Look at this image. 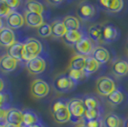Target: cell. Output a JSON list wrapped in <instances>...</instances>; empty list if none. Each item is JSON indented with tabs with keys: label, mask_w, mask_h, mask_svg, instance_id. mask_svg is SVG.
<instances>
[{
	"label": "cell",
	"mask_w": 128,
	"mask_h": 127,
	"mask_svg": "<svg viewBox=\"0 0 128 127\" xmlns=\"http://www.w3.org/2000/svg\"><path fill=\"white\" fill-rule=\"evenodd\" d=\"M67 31H78L80 30V21L74 16H66L62 19Z\"/></svg>",
	"instance_id": "d4e9b609"
},
{
	"label": "cell",
	"mask_w": 128,
	"mask_h": 127,
	"mask_svg": "<svg viewBox=\"0 0 128 127\" xmlns=\"http://www.w3.org/2000/svg\"><path fill=\"white\" fill-rule=\"evenodd\" d=\"M82 100L84 102L86 110H100V104L95 96H86Z\"/></svg>",
	"instance_id": "4dcf8cb0"
},
{
	"label": "cell",
	"mask_w": 128,
	"mask_h": 127,
	"mask_svg": "<svg viewBox=\"0 0 128 127\" xmlns=\"http://www.w3.org/2000/svg\"><path fill=\"white\" fill-rule=\"evenodd\" d=\"M52 28V36L56 38H63V36L67 32V29L64 25L62 20L56 19L50 23Z\"/></svg>",
	"instance_id": "7402d4cb"
},
{
	"label": "cell",
	"mask_w": 128,
	"mask_h": 127,
	"mask_svg": "<svg viewBox=\"0 0 128 127\" xmlns=\"http://www.w3.org/2000/svg\"><path fill=\"white\" fill-rule=\"evenodd\" d=\"M92 56L95 58L100 64L107 63L111 58L110 52L105 47H102V46H96V49L93 52Z\"/></svg>",
	"instance_id": "44dd1931"
},
{
	"label": "cell",
	"mask_w": 128,
	"mask_h": 127,
	"mask_svg": "<svg viewBox=\"0 0 128 127\" xmlns=\"http://www.w3.org/2000/svg\"><path fill=\"white\" fill-rule=\"evenodd\" d=\"M67 76L70 78V80L74 81L76 84H78V82L82 81L86 78V74L84 71H78V70L74 69H68L67 70Z\"/></svg>",
	"instance_id": "f546056e"
},
{
	"label": "cell",
	"mask_w": 128,
	"mask_h": 127,
	"mask_svg": "<svg viewBox=\"0 0 128 127\" xmlns=\"http://www.w3.org/2000/svg\"><path fill=\"white\" fill-rule=\"evenodd\" d=\"M29 127H43V125L41 122H39V123H36L34 125H32V126H29Z\"/></svg>",
	"instance_id": "60d3db41"
},
{
	"label": "cell",
	"mask_w": 128,
	"mask_h": 127,
	"mask_svg": "<svg viewBox=\"0 0 128 127\" xmlns=\"http://www.w3.org/2000/svg\"><path fill=\"white\" fill-rule=\"evenodd\" d=\"M76 12L80 19L87 21V20H91L93 17H95L96 10L93 4H91L89 2H82L78 6Z\"/></svg>",
	"instance_id": "30bf717a"
},
{
	"label": "cell",
	"mask_w": 128,
	"mask_h": 127,
	"mask_svg": "<svg viewBox=\"0 0 128 127\" xmlns=\"http://www.w3.org/2000/svg\"><path fill=\"white\" fill-rule=\"evenodd\" d=\"M9 100L8 98V95L5 94V93H0V104L1 105L6 106V102Z\"/></svg>",
	"instance_id": "74e56055"
},
{
	"label": "cell",
	"mask_w": 128,
	"mask_h": 127,
	"mask_svg": "<svg viewBox=\"0 0 128 127\" xmlns=\"http://www.w3.org/2000/svg\"><path fill=\"white\" fill-rule=\"evenodd\" d=\"M76 127H88V126H87L86 122H85V123H84V122H81V123H78V124Z\"/></svg>",
	"instance_id": "ab89813d"
},
{
	"label": "cell",
	"mask_w": 128,
	"mask_h": 127,
	"mask_svg": "<svg viewBox=\"0 0 128 127\" xmlns=\"http://www.w3.org/2000/svg\"><path fill=\"white\" fill-rule=\"evenodd\" d=\"M76 85L74 81L70 80L67 74H59L54 80V87L59 93H68L74 89Z\"/></svg>",
	"instance_id": "8992f818"
},
{
	"label": "cell",
	"mask_w": 128,
	"mask_h": 127,
	"mask_svg": "<svg viewBox=\"0 0 128 127\" xmlns=\"http://www.w3.org/2000/svg\"><path fill=\"white\" fill-rule=\"evenodd\" d=\"M67 106L72 116V120H78L80 118H83L85 114L86 108L82 98H73L70 100L67 101Z\"/></svg>",
	"instance_id": "3957f363"
},
{
	"label": "cell",
	"mask_w": 128,
	"mask_h": 127,
	"mask_svg": "<svg viewBox=\"0 0 128 127\" xmlns=\"http://www.w3.org/2000/svg\"><path fill=\"white\" fill-rule=\"evenodd\" d=\"M100 5L107 12H120L122 10L124 3H123L122 0H112V1L102 0V1H100Z\"/></svg>",
	"instance_id": "ffe728a7"
},
{
	"label": "cell",
	"mask_w": 128,
	"mask_h": 127,
	"mask_svg": "<svg viewBox=\"0 0 128 127\" xmlns=\"http://www.w3.org/2000/svg\"><path fill=\"white\" fill-rule=\"evenodd\" d=\"M52 116L54 120L59 124L67 123L72 120V116L67 106V102L63 100H56L53 103L51 107Z\"/></svg>",
	"instance_id": "6da1fadb"
},
{
	"label": "cell",
	"mask_w": 128,
	"mask_h": 127,
	"mask_svg": "<svg viewBox=\"0 0 128 127\" xmlns=\"http://www.w3.org/2000/svg\"><path fill=\"white\" fill-rule=\"evenodd\" d=\"M100 118H102V112H100V110H86L84 116H83V120L86 122L100 120Z\"/></svg>",
	"instance_id": "1f68e13d"
},
{
	"label": "cell",
	"mask_w": 128,
	"mask_h": 127,
	"mask_svg": "<svg viewBox=\"0 0 128 127\" xmlns=\"http://www.w3.org/2000/svg\"><path fill=\"white\" fill-rule=\"evenodd\" d=\"M86 63V56H80V54H75L70 60L68 69L78 70V71H83L85 67Z\"/></svg>",
	"instance_id": "cb8c5ba5"
},
{
	"label": "cell",
	"mask_w": 128,
	"mask_h": 127,
	"mask_svg": "<svg viewBox=\"0 0 128 127\" xmlns=\"http://www.w3.org/2000/svg\"><path fill=\"white\" fill-rule=\"evenodd\" d=\"M84 32L82 31H67L66 34L63 36V41L66 45L75 47L78 43L84 37Z\"/></svg>",
	"instance_id": "2e32d148"
},
{
	"label": "cell",
	"mask_w": 128,
	"mask_h": 127,
	"mask_svg": "<svg viewBox=\"0 0 128 127\" xmlns=\"http://www.w3.org/2000/svg\"><path fill=\"white\" fill-rule=\"evenodd\" d=\"M4 107H6V106H4V105H1V104H0V109H2V108H4Z\"/></svg>",
	"instance_id": "bcb514c9"
},
{
	"label": "cell",
	"mask_w": 128,
	"mask_h": 127,
	"mask_svg": "<svg viewBox=\"0 0 128 127\" xmlns=\"http://www.w3.org/2000/svg\"><path fill=\"white\" fill-rule=\"evenodd\" d=\"M113 74L117 76H125L128 74V62L124 59L118 58L112 64Z\"/></svg>",
	"instance_id": "d6986e66"
},
{
	"label": "cell",
	"mask_w": 128,
	"mask_h": 127,
	"mask_svg": "<svg viewBox=\"0 0 128 127\" xmlns=\"http://www.w3.org/2000/svg\"><path fill=\"white\" fill-rule=\"evenodd\" d=\"M124 127H128V120H126L124 122Z\"/></svg>",
	"instance_id": "ee69618b"
},
{
	"label": "cell",
	"mask_w": 128,
	"mask_h": 127,
	"mask_svg": "<svg viewBox=\"0 0 128 127\" xmlns=\"http://www.w3.org/2000/svg\"><path fill=\"white\" fill-rule=\"evenodd\" d=\"M25 24V18L20 12L12 11L7 17V25L8 28L12 30H18Z\"/></svg>",
	"instance_id": "7c38bea8"
},
{
	"label": "cell",
	"mask_w": 128,
	"mask_h": 127,
	"mask_svg": "<svg viewBox=\"0 0 128 127\" xmlns=\"http://www.w3.org/2000/svg\"><path fill=\"white\" fill-rule=\"evenodd\" d=\"M103 120V127H122V120L116 114L109 113L104 116Z\"/></svg>",
	"instance_id": "484cf974"
},
{
	"label": "cell",
	"mask_w": 128,
	"mask_h": 127,
	"mask_svg": "<svg viewBox=\"0 0 128 127\" xmlns=\"http://www.w3.org/2000/svg\"><path fill=\"white\" fill-rule=\"evenodd\" d=\"M88 127H103V120L102 118L96 120H91V122H86Z\"/></svg>",
	"instance_id": "e575fe53"
},
{
	"label": "cell",
	"mask_w": 128,
	"mask_h": 127,
	"mask_svg": "<svg viewBox=\"0 0 128 127\" xmlns=\"http://www.w3.org/2000/svg\"><path fill=\"white\" fill-rule=\"evenodd\" d=\"M38 34L41 37H49L52 36V28L51 24L49 23H43L41 26L38 29Z\"/></svg>",
	"instance_id": "d6a6232c"
},
{
	"label": "cell",
	"mask_w": 128,
	"mask_h": 127,
	"mask_svg": "<svg viewBox=\"0 0 128 127\" xmlns=\"http://www.w3.org/2000/svg\"><path fill=\"white\" fill-rule=\"evenodd\" d=\"M24 18H25V23L27 26L31 28H39L44 22V17L42 14H34V12H25L24 14Z\"/></svg>",
	"instance_id": "9a60e30c"
},
{
	"label": "cell",
	"mask_w": 128,
	"mask_h": 127,
	"mask_svg": "<svg viewBox=\"0 0 128 127\" xmlns=\"http://www.w3.org/2000/svg\"><path fill=\"white\" fill-rule=\"evenodd\" d=\"M4 28V24H3V20H2V18H0V31L2 30Z\"/></svg>",
	"instance_id": "b9f144b4"
},
{
	"label": "cell",
	"mask_w": 128,
	"mask_h": 127,
	"mask_svg": "<svg viewBox=\"0 0 128 127\" xmlns=\"http://www.w3.org/2000/svg\"><path fill=\"white\" fill-rule=\"evenodd\" d=\"M107 100L112 105H120L124 100V95H123V93L120 89H117V90L114 91L112 94H110L107 96Z\"/></svg>",
	"instance_id": "f1b7e54d"
},
{
	"label": "cell",
	"mask_w": 128,
	"mask_h": 127,
	"mask_svg": "<svg viewBox=\"0 0 128 127\" xmlns=\"http://www.w3.org/2000/svg\"><path fill=\"white\" fill-rule=\"evenodd\" d=\"M49 3H50V4H54V5H58V4H60V3H61V1H56V2L54 1V2H49Z\"/></svg>",
	"instance_id": "7bdbcfd3"
},
{
	"label": "cell",
	"mask_w": 128,
	"mask_h": 127,
	"mask_svg": "<svg viewBox=\"0 0 128 127\" xmlns=\"http://www.w3.org/2000/svg\"><path fill=\"white\" fill-rule=\"evenodd\" d=\"M6 1H7L8 5L10 6V8L12 11H14L16 8H18L20 6V4H21V2L18 1V0H6Z\"/></svg>",
	"instance_id": "d590c367"
},
{
	"label": "cell",
	"mask_w": 128,
	"mask_h": 127,
	"mask_svg": "<svg viewBox=\"0 0 128 127\" xmlns=\"http://www.w3.org/2000/svg\"><path fill=\"white\" fill-rule=\"evenodd\" d=\"M5 123L23 125V111L17 108H9Z\"/></svg>",
	"instance_id": "e0dca14e"
},
{
	"label": "cell",
	"mask_w": 128,
	"mask_h": 127,
	"mask_svg": "<svg viewBox=\"0 0 128 127\" xmlns=\"http://www.w3.org/2000/svg\"><path fill=\"white\" fill-rule=\"evenodd\" d=\"M18 62L16 58H12L8 54L0 58V71L3 73H11L14 72L18 66Z\"/></svg>",
	"instance_id": "8fae6325"
},
{
	"label": "cell",
	"mask_w": 128,
	"mask_h": 127,
	"mask_svg": "<svg viewBox=\"0 0 128 127\" xmlns=\"http://www.w3.org/2000/svg\"><path fill=\"white\" fill-rule=\"evenodd\" d=\"M96 90L98 95L102 96H108L115 90H117L116 82L110 76H100L96 80Z\"/></svg>",
	"instance_id": "7a4b0ae2"
},
{
	"label": "cell",
	"mask_w": 128,
	"mask_h": 127,
	"mask_svg": "<svg viewBox=\"0 0 128 127\" xmlns=\"http://www.w3.org/2000/svg\"><path fill=\"white\" fill-rule=\"evenodd\" d=\"M0 127H6L5 123H0Z\"/></svg>",
	"instance_id": "f6af8a7d"
},
{
	"label": "cell",
	"mask_w": 128,
	"mask_h": 127,
	"mask_svg": "<svg viewBox=\"0 0 128 127\" xmlns=\"http://www.w3.org/2000/svg\"><path fill=\"white\" fill-rule=\"evenodd\" d=\"M25 12L42 14L43 12H44V6L40 2L34 1V0H29L25 3Z\"/></svg>",
	"instance_id": "83f0119b"
},
{
	"label": "cell",
	"mask_w": 128,
	"mask_h": 127,
	"mask_svg": "<svg viewBox=\"0 0 128 127\" xmlns=\"http://www.w3.org/2000/svg\"><path fill=\"white\" fill-rule=\"evenodd\" d=\"M30 91L32 96L34 98H43L49 95L50 86L46 81L41 78H36L31 83Z\"/></svg>",
	"instance_id": "5b68a950"
},
{
	"label": "cell",
	"mask_w": 128,
	"mask_h": 127,
	"mask_svg": "<svg viewBox=\"0 0 128 127\" xmlns=\"http://www.w3.org/2000/svg\"><path fill=\"white\" fill-rule=\"evenodd\" d=\"M100 66V64L96 61L93 56H87L86 58V63L85 67H84V73L86 74V76H88L89 74H92L94 73H96V71L98 70Z\"/></svg>",
	"instance_id": "4316f807"
},
{
	"label": "cell",
	"mask_w": 128,
	"mask_h": 127,
	"mask_svg": "<svg viewBox=\"0 0 128 127\" xmlns=\"http://www.w3.org/2000/svg\"><path fill=\"white\" fill-rule=\"evenodd\" d=\"M24 45H25V49H26V52L30 60L39 56V54H41L43 50L41 42L34 37H29L24 42Z\"/></svg>",
	"instance_id": "ba28073f"
},
{
	"label": "cell",
	"mask_w": 128,
	"mask_h": 127,
	"mask_svg": "<svg viewBox=\"0 0 128 127\" xmlns=\"http://www.w3.org/2000/svg\"><path fill=\"white\" fill-rule=\"evenodd\" d=\"M16 42V34L14 31L8 27H4L0 31V46L10 48Z\"/></svg>",
	"instance_id": "4fadbf2b"
},
{
	"label": "cell",
	"mask_w": 128,
	"mask_h": 127,
	"mask_svg": "<svg viewBox=\"0 0 128 127\" xmlns=\"http://www.w3.org/2000/svg\"><path fill=\"white\" fill-rule=\"evenodd\" d=\"M4 87H5V83H4L3 80L0 78V93H2V91H3V89H4Z\"/></svg>",
	"instance_id": "f35d334b"
},
{
	"label": "cell",
	"mask_w": 128,
	"mask_h": 127,
	"mask_svg": "<svg viewBox=\"0 0 128 127\" xmlns=\"http://www.w3.org/2000/svg\"><path fill=\"white\" fill-rule=\"evenodd\" d=\"M40 120L38 116L32 110H23V126L29 127L39 123Z\"/></svg>",
	"instance_id": "603a6c76"
},
{
	"label": "cell",
	"mask_w": 128,
	"mask_h": 127,
	"mask_svg": "<svg viewBox=\"0 0 128 127\" xmlns=\"http://www.w3.org/2000/svg\"><path fill=\"white\" fill-rule=\"evenodd\" d=\"M7 54L9 56H11L12 58H16L17 61H21V62H26L27 63L30 60V58L28 56V54L26 52L24 43L16 42L10 48H8Z\"/></svg>",
	"instance_id": "52a82bcc"
},
{
	"label": "cell",
	"mask_w": 128,
	"mask_h": 127,
	"mask_svg": "<svg viewBox=\"0 0 128 127\" xmlns=\"http://www.w3.org/2000/svg\"><path fill=\"white\" fill-rule=\"evenodd\" d=\"M8 110H9V108H6V107L0 109V123H5Z\"/></svg>",
	"instance_id": "8d00e7d4"
},
{
	"label": "cell",
	"mask_w": 128,
	"mask_h": 127,
	"mask_svg": "<svg viewBox=\"0 0 128 127\" xmlns=\"http://www.w3.org/2000/svg\"><path fill=\"white\" fill-rule=\"evenodd\" d=\"M120 36V31L117 27L111 24L103 26V42L111 43L116 41Z\"/></svg>",
	"instance_id": "ac0fdd59"
},
{
	"label": "cell",
	"mask_w": 128,
	"mask_h": 127,
	"mask_svg": "<svg viewBox=\"0 0 128 127\" xmlns=\"http://www.w3.org/2000/svg\"><path fill=\"white\" fill-rule=\"evenodd\" d=\"M103 26L102 24H93L88 28L87 36L96 44L103 42Z\"/></svg>",
	"instance_id": "5bb4252c"
},
{
	"label": "cell",
	"mask_w": 128,
	"mask_h": 127,
	"mask_svg": "<svg viewBox=\"0 0 128 127\" xmlns=\"http://www.w3.org/2000/svg\"><path fill=\"white\" fill-rule=\"evenodd\" d=\"M12 10L8 5L6 0H0V18L2 17H8Z\"/></svg>",
	"instance_id": "836d02e7"
},
{
	"label": "cell",
	"mask_w": 128,
	"mask_h": 127,
	"mask_svg": "<svg viewBox=\"0 0 128 127\" xmlns=\"http://www.w3.org/2000/svg\"><path fill=\"white\" fill-rule=\"evenodd\" d=\"M46 61L41 56H38L29 60L26 63V69L31 74H40L46 69Z\"/></svg>",
	"instance_id": "9c48e42d"
},
{
	"label": "cell",
	"mask_w": 128,
	"mask_h": 127,
	"mask_svg": "<svg viewBox=\"0 0 128 127\" xmlns=\"http://www.w3.org/2000/svg\"><path fill=\"white\" fill-rule=\"evenodd\" d=\"M96 44L88 36H84V37L80 42L76 45L74 49L76 54H80L83 56H92L94 50L96 49Z\"/></svg>",
	"instance_id": "277c9868"
},
{
	"label": "cell",
	"mask_w": 128,
	"mask_h": 127,
	"mask_svg": "<svg viewBox=\"0 0 128 127\" xmlns=\"http://www.w3.org/2000/svg\"><path fill=\"white\" fill-rule=\"evenodd\" d=\"M126 48H127V52H128V40H127V43H126Z\"/></svg>",
	"instance_id": "7dc6e473"
}]
</instances>
